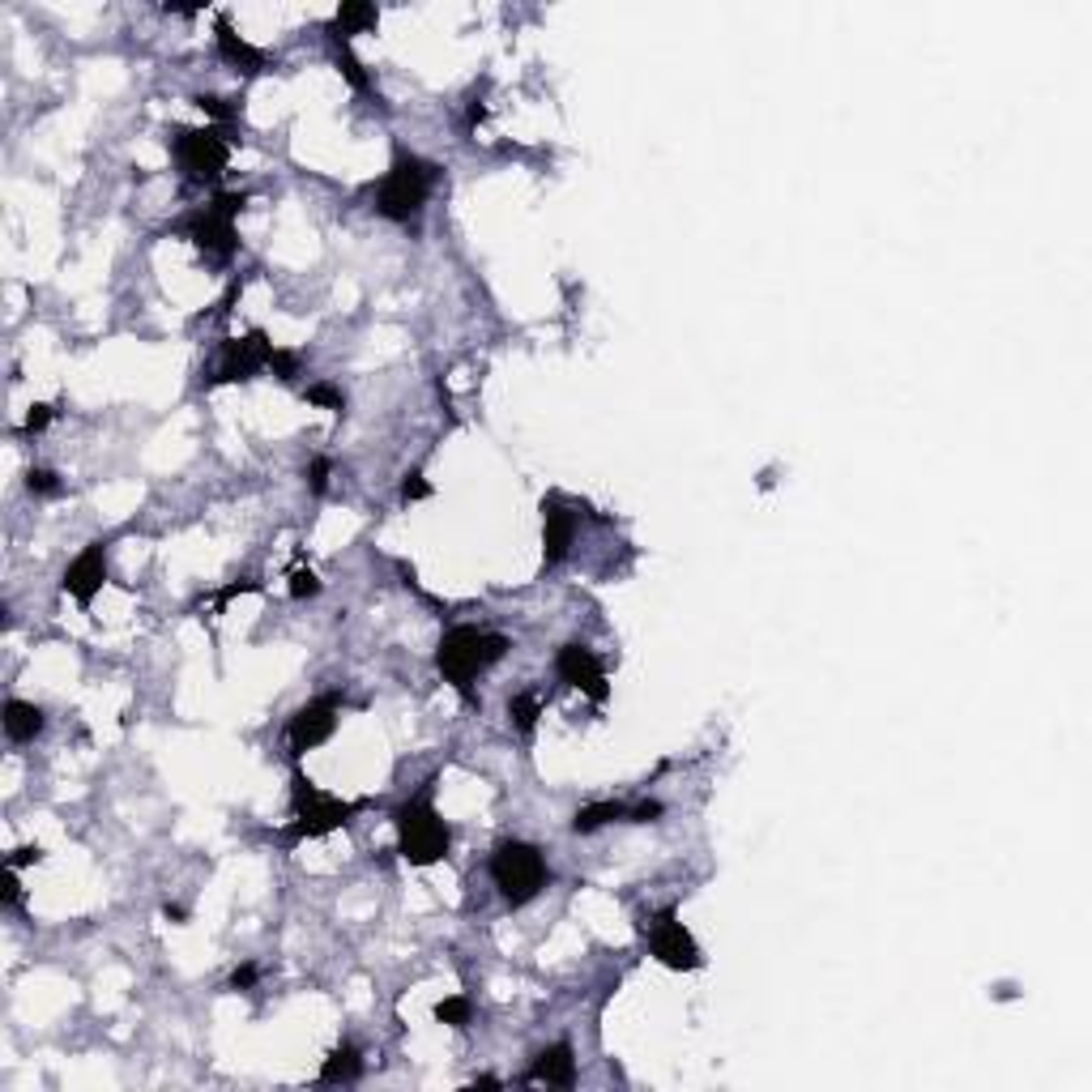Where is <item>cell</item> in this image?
I'll return each mask as SVG.
<instances>
[{
	"instance_id": "6da1fadb",
	"label": "cell",
	"mask_w": 1092,
	"mask_h": 1092,
	"mask_svg": "<svg viewBox=\"0 0 1092 1092\" xmlns=\"http://www.w3.org/2000/svg\"><path fill=\"white\" fill-rule=\"evenodd\" d=\"M508 649H512V641L504 632H487V628L461 624V628L444 632V641L436 649V670H440V678L448 687H457L469 705H479V696H474V678L487 674Z\"/></svg>"
},
{
	"instance_id": "7a4b0ae2",
	"label": "cell",
	"mask_w": 1092,
	"mask_h": 1092,
	"mask_svg": "<svg viewBox=\"0 0 1092 1092\" xmlns=\"http://www.w3.org/2000/svg\"><path fill=\"white\" fill-rule=\"evenodd\" d=\"M431 786H436V781H427L415 798H406L402 807L393 811L397 854L410 862V867H436V862H444L448 850H452V828L440 819L436 802H431Z\"/></svg>"
},
{
	"instance_id": "3957f363",
	"label": "cell",
	"mask_w": 1092,
	"mask_h": 1092,
	"mask_svg": "<svg viewBox=\"0 0 1092 1092\" xmlns=\"http://www.w3.org/2000/svg\"><path fill=\"white\" fill-rule=\"evenodd\" d=\"M436 179H440L436 162H427L419 154H397L393 167L384 171L380 189H376V214L388 218V222H406L410 226L423 214V205H427L431 189H436Z\"/></svg>"
},
{
	"instance_id": "277c9868",
	"label": "cell",
	"mask_w": 1092,
	"mask_h": 1092,
	"mask_svg": "<svg viewBox=\"0 0 1092 1092\" xmlns=\"http://www.w3.org/2000/svg\"><path fill=\"white\" fill-rule=\"evenodd\" d=\"M363 807H367V798H355V802L334 798V794H324L312 777H303L295 769V777H291V815L295 819H291V828H286V836H291V841L329 836V832L346 828V823L355 819Z\"/></svg>"
},
{
	"instance_id": "5b68a950",
	"label": "cell",
	"mask_w": 1092,
	"mask_h": 1092,
	"mask_svg": "<svg viewBox=\"0 0 1092 1092\" xmlns=\"http://www.w3.org/2000/svg\"><path fill=\"white\" fill-rule=\"evenodd\" d=\"M547 879H551V871H547V858L538 845H529V841H500L496 845V854H491V883L500 888L508 909L529 904L547 888Z\"/></svg>"
},
{
	"instance_id": "8992f818",
	"label": "cell",
	"mask_w": 1092,
	"mask_h": 1092,
	"mask_svg": "<svg viewBox=\"0 0 1092 1092\" xmlns=\"http://www.w3.org/2000/svg\"><path fill=\"white\" fill-rule=\"evenodd\" d=\"M248 205L243 193H218L205 210L189 214L179 222V235L193 243L197 252H205L210 261H231L239 252V231H235V214Z\"/></svg>"
},
{
	"instance_id": "52a82bcc",
	"label": "cell",
	"mask_w": 1092,
	"mask_h": 1092,
	"mask_svg": "<svg viewBox=\"0 0 1092 1092\" xmlns=\"http://www.w3.org/2000/svg\"><path fill=\"white\" fill-rule=\"evenodd\" d=\"M171 150L189 184H218L231 162V141L222 137V129H175Z\"/></svg>"
},
{
	"instance_id": "ba28073f",
	"label": "cell",
	"mask_w": 1092,
	"mask_h": 1092,
	"mask_svg": "<svg viewBox=\"0 0 1092 1092\" xmlns=\"http://www.w3.org/2000/svg\"><path fill=\"white\" fill-rule=\"evenodd\" d=\"M274 342L265 329H248L243 338H222L218 346V367L210 384H243L252 380L257 372H270V359H274Z\"/></svg>"
},
{
	"instance_id": "9c48e42d",
	"label": "cell",
	"mask_w": 1092,
	"mask_h": 1092,
	"mask_svg": "<svg viewBox=\"0 0 1092 1092\" xmlns=\"http://www.w3.org/2000/svg\"><path fill=\"white\" fill-rule=\"evenodd\" d=\"M649 952H653L657 964L674 968V973H696V968L705 964L691 931L678 922V909H657L649 918Z\"/></svg>"
},
{
	"instance_id": "30bf717a",
	"label": "cell",
	"mask_w": 1092,
	"mask_h": 1092,
	"mask_svg": "<svg viewBox=\"0 0 1092 1092\" xmlns=\"http://www.w3.org/2000/svg\"><path fill=\"white\" fill-rule=\"evenodd\" d=\"M338 721H342V696H316V700H307L303 709H295L291 717V726H286V743H291V755H307V751H316L320 743H329L338 730Z\"/></svg>"
},
{
	"instance_id": "8fae6325",
	"label": "cell",
	"mask_w": 1092,
	"mask_h": 1092,
	"mask_svg": "<svg viewBox=\"0 0 1092 1092\" xmlns=\"http://www.w3.org/2000/svg\"><path fill=\"white\" fill-rule=\"evenodd\" d=\"M555 674H560V683L576 687L581 696H589L593 705H606L610 700V683H606V670L602 662H597V653L581 641H572V645H560V653H555Z\"/></svg>"
},
{
	"instance_id": "7c38bea8",
	"label": "cell",
	"mask_w": 1092,
	"mask_h": 1092,
	"mask_svg": "<svg viewBox=\"0 0 1092 1092\" xmlns=\"http://www.w3.org/2000/svg\"><path fill=\"white\" fill-rule=\"evenodd\" d=\"M107 585V542H90L86 551L77 555V560L65 568V581H60V589H65L77 606H86L98 597V589Z\"/></svg>"
},
{
	"instance_id": "4fadbf2b",
	"label": "cell",
	"mask_w": 1092,
	"mask_h": 1092,
	"mask_svg": "<svg viewBox=\"0 0 1092 1092\" xmlns=\"http://www.w3.org/2000/svg\"><path fill=\"white\" fill-rule=\"evenodd\" d=\"M576 542V512L564 500H542V564L560 568Z\"/></svg>"
},
{
	"instance_id": "5bb4252c",
	"label": "cell",
	"mask_w": 1092,
	"mask_h": 1092,
	"mask_svg": "<svg viewBox=\"0 0 1092 1092\" xmlns=\"http://www.w3.org/2000/svg\"><path fill=\"white\" fill-rule=\"evenodd\" d=\"M214 44H218V56L226 60V65H235L243 77H257L265 69V52L252 48L243 34H235V26H231V17H226V13L214 17Z\"/></svg>"
},
{
	"instance_id": "9a60e30c",
	"label": "cell",
	"mask_w": 1092,
	"mask_h": 1092,
	"mask_svg": "<svg viewBox=\"0 0 1092 1092\" xmlns=\"http://www.w3.org/2000/svg\"><path fill=\"white\" fill-rule=\"evenodd\" d=\"M529 1084H555V1088H572L576 1084V1054L568 1041H555L547 1049H538V1059L529 1067Z\"/></svg>"
},
{
	"instance_id": "2e32d148",
	"label": "cell",
	"mask_w": 1092,
	"mask_h": 1092,
	"mask_svg": "<svg viewBox=\"0 0 1092 1092\" xmlns=\"http://www.w3.org/2000/svg\"><path fill=\"white\" fill-rule=\"evenodd\" d=\"M5 734L13 743H34L44 734V709L30 705V700H9L5 705Z\"/></svg>"
},
{
	"instance_id": "e0dca14e",
	"label": "cell",
	"mask_w": 1092,
	"mask_h": 1092,
	"mask_svg": "<svg viewBox=\"0 0 1092 1092\" xmlns=\"http://www.w3.org/2000/svg\"><path fill=\"white\" fill-rule=\"evenodd\" d=\"M380 26V9L376 5H367V0H342L338 13H334V22H329V30L350 39V34H363V30H376Z\"/></svg>"
},
{
	"instance_id": "ac0fdd59",
	"label": "cell",
	"mask_w": 1092,
	"mask_h": 1092,
	"mask_svg": "<svg viewBox=\"0 0 1092 1092\" xmlns=\"http://www.w3.org/2000/svg\"><path fill=\"white\" fill-rule=\"evenodd\" d=\"M363 1076V1054L350 1041L329 1049V1059L320 1063V1084H355Z\"/></svg>"
},
{
	"instance_id": "d6986e66",
	"label": "cell",
	"mask_w": 1092,
	"mask_h": 1092,
	"mask_svg": "<svg viewBox=\"0 0 1092 1092\" xmlns=\"http://www.w3.org/2000/svg\"><path fill=\"white\" fill-rule=\"evenodd\" d=\"M614 819H628V807L624 802H589V807H581L572 815V832H581V836H589V832H597V828H606V823H614Z\"/></svg>"
},
{
	"instance_id": "ffe728a7",
	"label": "cell",
	"mask_w": 1092,
	"mask_h": 1092,
	"mask_svg": "<svg viewBox=\"0 0 1092 1092\" xmlns=\"http://www.w3.org/2000/svg\"><path fill=\"white\" fill-rule=\"evenodd\" d=\"M329 48H334V60H338V69H342V77L350 81V86H355L359 94H367L372 90V77H367V69H363V60L350 52V39H342V34H334L329 30Z\"/></svg>"
},
{
	"instance_id": "44dd1931",
	"label": "cell",
	"mask_w": 1092,
	"mask_h": 1092,
	"mask_svg": "<svg viewBox=\"0 0 1092 1092\" xmlns=\"http://www.w3.org/2000/svg\"><path fill=\"white\" fill-rule=\"evenodd\" d=\"M508 717H512V726H517L521 734H533V726H538V717H542V696L538 691L512 696L508 700Z\"/></svg>"
},
{
	"instance_id": "7402d4cb",
	"label": "cell",
	"mask_w": 1092,
	"mask_h": 1092,
	"mask_svg": "<svg viewBox=\"0 0 1092 1092\" xmlns=\"http://www.w3.org/2000/svg\"><path fill=\"white\" fill-rule=\"evenodd\" d=\"M436 1020H440V1024H452V1028H469V1020H474V1003H469L465 995L440 999V1003H436Z\"/></svg>"
},
{
	"instance_id": "603a6c76",
	"label": "cell",
	"mask_w": 1092,
	"mask_h": 1092,
	"mask_svg": "<svg viewBox=\"0 0 1092 1092\" xmlns=\"http://www.w3.org/2000/svg\"><path fill=\"white\" fill-rule=\"evenodd\" d=\"M303 397L312 402V406H320V410H334V415H342V410H346V397H342V388L324 384V380L307 384V388H303Z\"/></svg>"
},
{
	"instance_id": "cb8c5ba5",
	"label": "cell",
	"mask_w": 1092,
	"mask_h": 1092,
	"mask_svg": "<svg viewBox=\"0 0 1092 1092\" xmlns=\"http://www.w3.org/2000/svg\"><path fill=\"white\" fill-rule=\"evenodd\" d=\"M26 491L30 496H60V491H65V483H60V474L56 469H44V465H34L30 474H26Z\"/></svg>"
},
{
	"instance_id": "d4e9b609",
	"label": "cell",
	"mask_w": 1092,
	"mask_h": 1092,
	"mask_svg": "<svg viewBox=\"0 0 1092 1092\" xmlns=\"http://www.w3.org/2000/svg\"><path fill=\"white\" fill-rule=\"evenodd\" d=\"M270 372L282 380V384H295L303 376V367H299V355L295 350H274V359H270Z\"/></svg>"
},
{
	"instance_id": "484cf974",
	"label": "cell",
	"mask_w": 1092,
	"mask_h": 1092,
	"mask_svg": "<svg viewBox=\"0 0 1092 1092\" xmlns=\"http://www.w3.org/2000/svg\"><path fill=\"white\" fill-rule=\"evenodd\" d=\"M193 107H201L210 120H218V125H231V120H235V107H231L226 98H218V94H197V98H193Z\"/></svg>"
},
{
	"instance_id": "4316f807",
	"label": "cell",
	"mask_w": 1092,
	"mask_h": 1092,
	"mask_svg": "<svg viewBox=\"0 0 1092 1092\" xmlns=\"http://www.w3.org/2000/svg\"><path fill=\"white\" fill-rule=\"evenodd\" d=\"M316 593H320L316 572L312 568H295L291 572V597H299V602H303V597H316Z\"/></svg>"
},
{
	"instance_id": "83f0119b",
	"label": "cell",
	"mask_w": 1092,
	"mask_h": 1092,
	"mask_svg": "<svg viewBox=\"0 0 1092 1092\" xmlns=\"http://www.w3.org/2000/svg\"><path fill=\"white\" fill-rule=\"evenodd\" d=\"M329 474H334V461L312 457V465H307V487H312V496H324L329 491Z\"/></svg>"
},
{
	"instance_id": "f1b7e54d",
	"label": "cell",
	"mask_w": 1092,
	"mask_h": 1092,
	"mask_svg": "<svg viewBox=\"0 0 1092 1092\" xmlns=\"http://www.w3.org/2000/svg\"><path fill=\"white\" fill-rule=\"evenodd\" d=\"M431 496V483L423 479V474L415 469V474H406V483H402V500L406 504H419V500H427Z\"/></svg>"
},
{
	"instance_id": "f546056e",
	"label": "cell",
	"mask_w": 1092,
	"mask_h": 1092,
	"mask_svg": "<svg viewBox=\"0 0 1092 1092\" xmlns=\"http://www.w3.org/2000/svg\"><path fill=\"white\" fill-rule=\"evenodd\" d=\"M662 811H666L662 802L649 798V802H636V807H628V819L632 823H653V819H662Z\"/></svg>"
},
{
	"instance_id": "4dcf8cb0",
	"label": "cell",
	"mask_w": 1092,
	"mask_h": 1092,
	"mask_svg": "<svg viewBox=\"0 0 1092 1092\" xmlns=\"http://www.w3.org/2000/svg\"><path fill=\"white\" fill-rule=\"evenodd\" d=\"M52 415H56V410H52V406H30V415H26V423H22V431H26V436H39V431H44V427L52 423Z\"/></svg>"
},
{
	"instance_id": "1f68e13d",
	"label": "cell",
	"mask_w": 1092,
	"mask_h": 1092,
	"mask_svg": "<svg viewBox=\"0 0 1092 1092\" xmlns=\"http://www.w3.org/2000/svg\"><path fill=\"white\" fill-rule=\"evenodd\" d=\"M30 862H44V850H39V845H22V850H13L5 867H17V871H22V867H30Z\"/></svg>"
},
{
	"instance_id": "d6a6232c",
	"label": "cell",
	"mask_w": 1092,
	"mask_h": 1092,
	"mask_svg": "<svg viewBox=\"0 0 1092 1092\" xmlns=\"http://www.w3.org/2000/svg\"><path fill=\"white\" fill-rule=\"evenodd\" d=\"M5 904L9 909H17V904H22V883H17V867H5Z\"/></svg>"
},
{
	"instance_id": "836d02e7",
	"label": "cell",
	"mask_w": 1092,
	"mask_h": 1092,
	"mask_svg": "<svg viewBox=\"0 0 1092 1092\" xmlns=\"http://www.w3.org/2000/svg\"><path fill=\"white\" fill-rule=\"evenodd\" d=\"M257 986V964H239L231 973V991H252Z\"/></svg>"
},
{
	"instance_id": "e575fe53",
	"label": "cell",
	"mask_w": 1092,
	"mask_h": 1092,
	"mask_svg": "<svg viewBox=\"0 0 1092 1092\" xmlns=\"http://www.w3.org/2000/svg\"><path fill=\"white\" fill-rule=\"evenodd\" d=\"M257 589H261V581H252V576H248V581H235V585H226V589L218 593V602H231V597H239V593H257Z\"/></svg>"
},
{
	"instance_id": "d590c367",
	"label": "cell",
	"mask_w": 1092,
	"mask_h": 1092,
	"mask_svg": "<svg viewBox=\"0 0 1092 1092\" xmlns=\"http://www.w3.org/2000/svg\"><path fill=\"white\" fill-rule=\"evenodd\" d=\"M162 914H167L171 922H179V926H184V922H189V914H184V909H179V904H167V909H162Z\"/></svg>"
},
{
	"instance_id": "8d00e7d4",
	"label": "cell",
	"mask_w": 1092,
	"mask_h": 1092,
	"mask_svg": "<svg viewBox=\"0 0 1092 1092\" xmlns=\"http://www.w3.org/2000/svg\"><path fill=\"white\" fill-rule=\"evenodd\" d=\"M474 1084H483V1088H504V1084H500L496 1076H479V1080H474Z\"/></svg>"
}]
</instances>
